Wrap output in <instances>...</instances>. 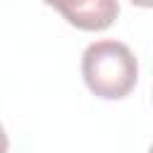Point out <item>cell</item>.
I'll list each match as a JSON object with an SVG mask.
<instances>
[{"label": "cell", "mask_w": 153, "mask_h": 153, "mask_svg": "<svg viewBox=\"0 0 153 153\" xmlns=\"http://www.w3.org/2000/svg\"><path fill=\"white\" fill-rule=\"evenodd\" d=\"M81 76L93 96L120 100L134 91L139 79V62L127 43L103 38L84 50Z\"/></svg>", "instance_id": "1"}, {"label": "cell", "mask_w": 153, "mask_h": 153, "mask_svg": "<svg viewBox=\"0 0 153 153\" xmlns=\"http://www.w3.org/2000/svg\"><path fill=\"white\" fill-rule=\"evenodd\" d=\"M81 31H105L120 14L117 0H43Z\"/></svg>", "instance_id": "2"}, {"label": "cell", "mask_w": 153, "mask_h": 153, "mask_svg": "<svg viewBox=\"0 0 153 153\" xmlns=\"http://www.w3.org/2000/svg\"><path fill=\"white\" fill-rule=\"evenodd\" d=\"M7 148H10V139H7L5 127L0 124V153H7Z\"/></svg>", "instance_id": "3"}, {"label": "cell", "mask_w": 153, "mask_h": 153, "mask_svg": "<svg viewBox=\"0 0 153 153\" xmlns=\"http://www.w3.org/2000/svg\"><path fill=\"white\" fill-rule=\"evenodd\" d=\"M131 2L139 7H153V0H131Z\"/></svg>", "instance_id": "4"}, {"label": "cell", "mask_w": 153, "mask_h": 153, "mask_svg": "<svg viewBox=\"0 0 153 153\" xmlns=\"http://www.w3.org/2000/svg\"><path fill=\"white\" fill-rule=\"evenodd\" d=\"M148 153H153V146H151V148H148Z\"/></svg>", "instance_id": "5"}]
</instances>
